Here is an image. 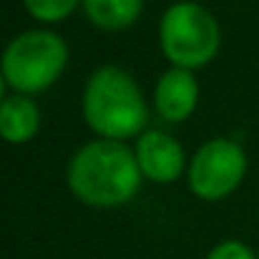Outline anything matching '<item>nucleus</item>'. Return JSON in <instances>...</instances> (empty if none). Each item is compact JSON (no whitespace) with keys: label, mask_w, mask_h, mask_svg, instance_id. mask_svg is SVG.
Instances as JSON below:
<instances>
[{"label":"nucleus","mask_w":259,"mask_h":259,"mask_svg":"<svg viewBox=\"0 0 259 259\" xmlns=\"http://www.w3.org/2000/svg\"><path fill=\"white\" fill-rule=\"evenodd\" d=\"M247 176V154L232 139L206 141L189 164V189L204 201H219L239 189Z\"/></svg>","instance_id":"5"},{"label":"nucleus","mask_w":259,"mask_h":259,"mask_svg":"<svg viewBox=\"0 0 259 259\" xmlns=\"http://www.w3.org/2000/svg\"><path fill=\"white\" fill-rule=\"evenodd\" d=\"M66 66H68L66 40L46 28L15 35L0 56V71L8 86L23 96L48 91L63 76Z\"/></svg>","instance_id":"3"},{"label":"nucleus","mask_w":259,"mask_h":259,"mask_svg":"<svg viewBox=\"0 0 259 259\" xmlns=\"http://www.w3.org/2000/svg\"><path fill=\"white\" fill-rule=\"evenodd\" d=\"M83 118L101 139L126 141L144 134L149 108L131 73L118 66H101L83 91Z\"/></svg>","instance_id":"2"},{"label":"nucleus","mask_w":259,"mask_h":259,"mask_svg":"<svg viewBox=\"0 0 259 259\" xmlns=\"http://www.w3.org/2000/svg\"><path fill=\"white\" fill-rule=\"evenodd\" d=\"M136 161L141 166V174L154 184H171L184 174V166H186L181 144L171 134L159 131V128H149L139 136Z\"/></svg>","instance_id":"6"},{"label":"nucleus","mask_w":259,"mask_h":259,"mask_svg":"<svg viewBox=\"0 0 259 259\" xmlns=\"http://www.w3.org/2000/svg\"><path fill=\"white\" fill-rule=\"evenodd\" d=\"M141 166L136 151L123 141L98 139L81 146L68 164V186L76 199L96 209L128 204L141 189Z\"/></svg>","instance_id":"1"},{"label":"nucleus","mask_w":259,"mask_h":259,"mask_svg":"<svg viewBox=\"0 0 259 259\" xmlns=\"http://www.w3.org/2000/svg\"><path fill=\"white\" fill-rule=\"evenodd\" d=\"M81 5L86 18L101 30H126L144 10V0H83Z\"/></svg>","instance_id":"9"},{"label":"nucleus","mask_w":259,"mask_h":259,"mask_svg":"<svg viewBox=\"0 0 259 259\" xmlns=\"http://www.w3.org/2000/svg\"><path fill=\"white\" fill-rule=\"evenodd\" d=\"M159 43L166 61L176 68H201L214 61L222 43L217 18L199 3L181 0L166 8L159 23Z\"/></svg>","instance_id":"4"},{"label":"nucleus","mask_w":259,"mask_h":259,"mask_svg":"<svg viewBox=\"0 0 259 259\" xmlns=\"http://www.w3.org/2000/svg\"><path fill=\"white\" fill-rule=\"evenodd\" d=\"M199 103V83L194 71L171 66L154 88V106L164 121H186Z\"/></svg>","instance_id":"7"},{"label":"nucleus","mask_w":259,"mask_h":259,"mask_svg":"<svg viewBox=\"0 0 259 259\" xmlns=\"http://www.w3.org/2000/svg\"><path fill=\"white\" fill-rule=\"evenodd\" d=\"M206 259H257L254 257V252L244 244V242H239V239H227V242H222V244H217Z\"/></svg>","instance_id":"11"},{"label":"nucleus","mask_w":259,"mask_h":259,"mask_svg":"<svg viewBox=\"0 0 259 259\" xmlns=\"http://www.w3.org/2000/svg\"><path fill=\"white\" fill-rule=\"evenodd\" d=\"M5 86H8V81H5V76H3V71H0V103L5 101Z\"/></svg>","instance_id":"12"},{"label":"nucleus","mask_w":259,"mask_h":259,"mask_svg":"<svg viewBox=\"0 0 259 259\" xmlns=\"http://www.w3.org/2000/svg\"><path fill=\"white\" fill-rule=\"evenodd\" d=\"M257 259H259V257H257Z\"/></svg>","instance_id":"13"},{"label":"nucleus","mask_w":259,"mask_h":259,"mask_svg":"<svg viewBox=\"0 0 259 259\" xmlns=\"http://www.w3.org/2000/svg\"><path fill=\"white\" fill-rule=\"evenodd\" d=\"M40 128V108L30 96H5L0 103V139L8 144H25Z\"/></svg>","instance_id":"8"},{"label":"nucleus","mask_w":259,"mask_h":259,"mask_svg":"<svg viewBox=\"0 0 259 259\" xmlns=\"http://www.w3.org/2000/svg\"><path fill=\"white\" fill-rule=\"evenodd\" d=\"M83 0H23L25 10L40 23H58L68 18Z\"/></svg>","instance_id":"10"}]
</instances>
